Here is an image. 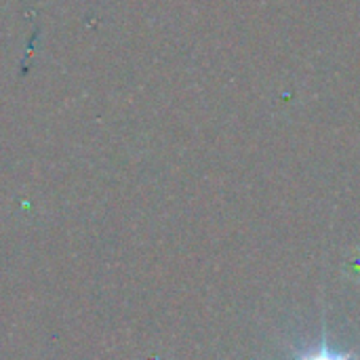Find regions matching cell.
<instances>
[{
  "mask_svg": "<svg viewBox=\"0 0 360 360\" xmlns=\"http://www.w3.org/2000/svg\"><path fill=\"white\" fill-rule=\"evenodd\" d=\"M297 360H350V356H348V354H338V352H333L327 344H323L319 350L306 352V354H302Z\"/></svg>",
  "mask_w": 360,
  "mask_h": 360,
  "instance_id": "cell-1",
  "label": "cell"
}]
</instances>
